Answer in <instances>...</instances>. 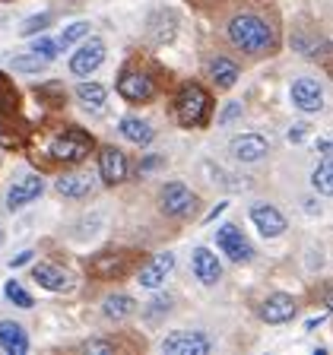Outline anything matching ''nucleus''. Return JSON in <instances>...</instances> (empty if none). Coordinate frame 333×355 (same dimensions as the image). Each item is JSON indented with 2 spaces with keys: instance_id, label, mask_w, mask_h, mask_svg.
Instances as JSON below:
<instances>
[{
  "instance_id": "obj_1",
  "label": "nucleus",
  "mask_w": 333,
  "mask_h": 355,
  "mask_svg": "<svg viewBox=\"0 0 333 355\" xmlns=\"http://www.w3.org/2000/svg\"><path fill=\"white\" fill-rule=\"evenodd\" d=\"M229 38H232V44H238L241 51H251V54H264L273 48L270 26L260 16H251V13H241L229 22Z\"/></svg>"
},
{
  "instance_id": "obj_2",
  "label": "nucleus",
  "mask_w": 333,
  "mask_h": 355,
  "mask_svg": "<svg viewBox=\"0 0 333 355\" xmlns=\"http://www.w3.org/2000/svg\"><path fill=\"white\" fill-rule=\"evenodd\" d=\"M175 111H178V121H181L185 127H200V124H207L210 96L197 86V83H187V86H181V92H178Z\"/></svg>"
},
{
  "instance_id": "obj_3",
  "label": "nucleus",
  "mask_w": 333,
  "mask_h": 355,
  "mask_svg": "<svg viewBox=\"0 0 333 355\" xmlns=\"http://www.w3.org/2000/svg\"><path fill=\"white\" fill-rule=\"evenodd\" d=\"M89 149H92V140L83 130H67L51 143V155L58 162H83L89 155Z\"/></svg>"
},
{
  "instance_id": "obj_4",
  "label": "nucleus",
  "mask_w": 333,
  "mask_h": 355,
  "mask_svg": "<svg viewBox=\"0 0 333 355\" xmlns=\"http://www.w3.org/2000/svg\"><path fill=\"white\" fill-rule=\"evenodd\" d=\"M105 60V42L102 38H89L80 51L70 58V73L74 76H92Z\"/></svg>"
},
{
  "instance_id": "obj_5",
  "label": "nucleus",
  "mask_w": 333,
  "mask_h": 355,
  "mask_svg": "<svg viewBox=\"0 0 333 355\" xmlns=\"http://www.w3.org/2000/svg\"><path fill=\"white\" fill-rule=\"evenodd\" d=\"M216 244H219V251L229 254V260H235V263L251 260V254H254L238 225H219V229H216Z\"/></svg>"
},
{
  "instance_id": "obj_6",
  "label": "nucleus",
  "mask_w": 333,
  "mask_h": 355,
  "mask_svg": "<svg viewBox=\"0 0 333 355\" xmlns=\"http://www.w3.org/2000/svg\"><path fill=\"white\" fill-rule=\"evenodd\" d=\"M292 102H296V108H302L305 114L321 111V108H324V92H321V83L311 80V76L296 80V83H292Z\"/></svg>"
},
{
  "instance_id": "obj_7",
  "label": "nucleus",
  "mask_w": 333,
  "mask_h": 355,
  "mask_svg": "<svg viewBox=\"0 0 333 355\" xmlns=\"http://www.w3.org/2000/svg\"><path fill=\"white\" fill-rule=\"evenodd\" d=\"M162 352L169 355H207L210 340L200 333H171L162 340Z\"/></svg>"
},
{
  "instance_id": "obj_8",
  "label": "nucleus",
  "mask_w": 333,
  "mask_h": 355,
  "mask_svg": "<svg viewBox=\"0 0 333 355\" xmlns=\"http://www.w3.org/2000/svg\"><path fill=\"white\" fill-rule=\"evenodd\" d=\"M153 92H155V86L146 73L127 70V73L118 80V96L127 98V102H146V98H153Z\"/></svg>"
},
{
  "instance_id": "obj_9",
  "label": "nucleus",
  "mask_w": 333,
  "mask_h": 355,
  "mask_svg": "<svg viewBox=\"0 0 333 355\" xmlns=\"http://www.w3.org/2000/svg\"><path fill=\"white\" fill-rule=\"evenodd\" d=\"M229 149L238 162H260V159L270 153V143H266V137H260V133H244V137L232 140Z\"/></svg>"
},
{
  "instance_id": "obj_10",
  "label": "nucleus",
  "mask_w": 333,
  "mask_h": 355,
  "mask_svg": "<svg viewBox=\"0 0 333 355\" xmlns=\"http://www.w3.org/2000/svg\"><path fill=\"white\" fill-rule=\"evenodd\" d=\"M251 222L257 225L260 235H266V238H280L286 232V216L276 207H270V203H257L251 209Z\"/></svg>"
},
{
  "instance_id": "obj_11",
  "label": "nucleus",
  "mask_w": 333,
  "mask_h": 355,
  "mask_svg": "<svg viewBox=\"0 0 333 355\" xmlns=\"http://www.w3.org/2000/svg\"><path fill=\"white\" fill-rule=\"evenodd\" d=\"M260 318L266 324H286V320L296 318V298L286 295V292H276V295H270L260 304Z\"/></svg>"
},
{
  "instance_id": "obj_12",
  "label": "nucleus",
  "mask_w": 333,
  "mask_h": 355,
  "mask_svg": "<svg viewBox=\"0 0 333 355\" xmlns=\"http://www.w3.org/2000/svg\"><path fill=\"white\" fill-rule=\"evenodd\" d=\"M99 171H102L105 184H118V181H124V178H127L124 153H121V149H114V146H102V153H99Z\"/></svg>"
},
{
  "instance_id": "obj_13",
  "label": "nucleus",
  "mask_w": 333,
  "mask_h": 355,
  "mask_svg": "<svg viewBox=\"0 0 333 355\" xmlns=\"http://www.w3.org/2000/svg\"><path fill=\"white\" fill-rule=\"evenodd\" d=\"M42 191H44V181L38 175H26V178H19L13 187H10V193H7V207L10 209H19V207H26V203H32V200H38L42 197Z\"/></svg>"
},
{
  "instance_id": "obj_14",
  "label": "nucleus",
  "mask_w": 333,
  "mask_h": 355,
  "mask_svg": "<svg viewBox=\"0 0 333 355\" xmlns=\"http://www.w3.org/2000/svg\"><path fill=\"white\" fill-rule=\"evenodd\" d=\"M171 266H175V254H155V260L149 266H143L140 276H137V282H140L143 288H159L165 279H169Z\"/></svg>"
},
{
  "instance_id": "obj_15",
  "label": "nucleus",
  "mask_w": 333,
  "mask_h": 355,
  "mask_svg": "<svg viewBox=\"0 0 333 355\" xmlns=\"http://www.w3.org/2000/svg\"><path fill=\"white\" fill-rule=\"evenodd\" d=\"M191 263H194V276H197L203 286H213V282H219L222 266H219V257H216L210 248H197V251L191 254Z\"/></svg>"
},
{
  "instance_id": "obj_16",
  "label": "nucleus",
  "mask_w": 333,
  "mask_h": 355,
  "mask_svg": "<svg viewBox=\"0 0 333 355\" xmlns=\"http://www.w3.org/2000/svg\"><path fill=\"white\" fill-rule=\"evenodd\" d=\"M191 207H194V193L181 181H171V184L162 187V209L169 216H185Z\"/></svg>"
},
{
  "instance_id": "obj_17",
  "label": "nucleus",
  "mask_w": 333,
  "mask_h": 355,
  "mask_svg": "<svg viewBox=\"0 0 333 355\" xmlns=\"http://www.w3.org/2000/svg\"><path fill=\"white\" fill-rule=\"evenodd\" d=\"M0 349L10 355H26L29 352V336H26V330H22L19 324H13V320H3V324H0Z\"/></svg>"
},
{
  "instance_id": "obj_18",
  "label": "nucleus",
  "mask_w": 333,
  "mask_h": 355,
  "mask_svg": "<svg viewBox=\"0 0 333 355\" xmlns=\"http://www.w3.org/2000/svg\"><path fill=\"white\" fill-rule=\"evenodd\" d=\"M32 279L42 288H48V292H67V288H70V276H67L60 266H51V263H38L35 270H32Z\"/></svg>"
},
{
  "instance_id": "obj_19",
  "label": "nucleus",
  "mask_w": 333,
  "mask_h": 355,
  "mask_svg": "<svg viewBox=\"0 0 333 355\" xmlns=\"http://www.w3.org/2000/svg\"><path fill=\"white\" fill-rule=\"evenodd\" d=\"M121 270H124V257L114 254V251H105V254H99V257L89 260V273L99 276V279H114Z\"/></svg>"
},
{
  "instance_id": "obj_20",
  "label": "nucleus",
  "mask_w": 333,
  "mask_h": 355,
  "mask_svg": "<svg viewBox=\"0 0 333 355\" xmlns=\"http://www.w3.org/2000/svg\"><path fill=\"white\" fill-rule=\"evenodd\" d=\"M175 32H178V19H175V13H155L153 19H149V38H153L155 44H169L171 38H175Z\"/></svg>"
},
{
  "instance_id": "obj_21",
  "label": "nucleus",
  "mask_w": 333,
  "mask_h": 355,
  "mask_svg": "<svg viewBox=\"0 0 333 355\" xmlns=\"http://www.w3.org/2000/svg\"><path fill=\"white\" fill-rule=\"evenodd\" d=\"M210 76H213V83L219 89H232L238 83V64L235 60H229V58H213L210 60Z\"/></svg>"
},
{
  "instance_id": "obj_22",
  "label": "nucleus",
  "mask_w": 333,
  "mask_h": 355,
  "mask_svg": "<svg viewBox=\"0 0 333 355\" xmlns=\"http://www.w3.org/2000/svg\"><path fill=\"white\" fill-rule=\"evenodd\" d=\"M58 193H64V197H86V193H92V178L89 175H64L58 178Z\"/></svg>"
},
{
  "instance_id": "obj_23",
  "label": "nucleus",
  "mask_w": 333,
  "mask_h": 355,
  "mask_svg": "<svg viewBox=\"0 0 333 355\" xmlns=\"http://www.w3.org/2000/svg\"><path fill=\"white\" fill-rule=\"evenodd\" d=\"M102 311H105V318H108V320H127L133 311H137V302H133L130 295H124V292H121V295H108V298H105Z\"/></svg>"
},
{
  "instance_id": "obj_24",
  "label": "nucleus",
  "mask_w": 333,
  "mask_h": 355,
  "mask_svg": "<svg viewBox=\"0 0 333 355\" xmlns=\"http://www.w3.org/2000/svg\"><path fill=\"white\" fill-rule=\"evenodd\" d=\"M76 98L83 102V108L99 114V111L105 108V86L102 83H80V86H76Z\"/></svg>"
},
{
  "instance_id": "obj_25",
  "label": "nucleus",
  "mask_w": 333,
  "mask_h": 355,
  "mask_svg": "<svg viewBox=\"0 0 333 355\" xmlns=\"http://www.w3.org/2000/svg\"><path fill=\"white\" fill-rule=\"evenodd\" d=\"M121 133H124L130 143H137V146L153 143V127H149L146 121H140V118H124L121 121Z\"/></svg>"
},
{
  "instance_id": "obj_26",
  "label": "nucleus",
  "mask_w": 333,
  "mask_h": 355,
  "mask_svg": "<svg viewBox=\"0 0 333 355\" xmlns=\"http://www.w3.org/2000/svg\"><path fill=\"white\" fill-rule=\"evenodd\" d=\"M311 184L318 187L324 197H330V191H333V165H330V155H324V162L314 168V178H311Z\"/></svg>"
},
{
  "instance_id": "obj_27",
  "label": "nucleus",
  "mask_w": 333,
  "mask_h": 355,
  "mask_svg": "<svg viewBox=\"0 0 333 355\" xmlns=\"http://www.w3.org/2000/svg\"><path fill=\"white\" fill-rule=\"evenodd\" d=\"M44 67H48V60L38 58V54H26V58L13 60V70H19V73H42Z\"/></svg>"
},
{
  "instance_id": "obj_28",
  "label": "nucleus",
  "mask_w": 333,
  "mask_h": 355,
  "mask_svg": "<svg viewBox=\"0 0 333 355\" xmlns=\"http://www.w3.org/2000/svg\"><path fill=\"white\" fill-rule=\"evenodd\" d=\"M3 292H7V298L16 304V308H32V304H35V302H32V295H29V292H26V288H22L16 279H10Z\"/></svg>"
},
{
  "instance_id": "obj_29",
  "label": "nucleus",
  "mask_w": 333,
  "mask_h": 355,
  "mask_svg": "<svg viewBox=\"0 0 333 355\" xmlns=\"http://www.w3.org/2000/svg\"><path fill=\"white\" fill-rule=\"evenodd\" d=\"M86 35H89V22H74V26H67L64 35H60V48H74V44Z\"/></svg>"
},
{
  "instance_id": "obj_30",
  "label": "nucleus",
  "mask_w": 333,
  "mask_h": 355,
  "mask_svg": "<svg viewBox=\"0 0 333 355\" xmlns=\"http://www.w3.org/2000/svg\"><path fill=\"white\" fill-rule=\"evenodd\" d=\"M48 19H51V16H48V13H42V16H29V19H26V22H22V26H19V35H22V38L38 35V32H42L44 26H48Z\"/></svg>"
},
{
  "instance_id": "obj_31",
  "label": "nucleus",
  "mask_w": 333,
  "mask_h": 355,
  "mask_svg": "<svg viewBox=\"0 0 333 355\" xmlns=\"http://www.w3.org/2000/svg\"><path fill=\"white\" fill-rule=\"evenodd\" d=\"M32 54H38V58H44L48 64H51V60L58 58V42H51V38H38V42L32 44Z\"/></svg>"
},
{
  "instance_id": "obj_32",
  "label": "nucleus",
  "mask_w": 333,
  "mask_h": 355,
  "mask_svg": "<svg viewBox=\"0 0 333 355\" xmlns=\"http://www.w3.org/2000/svg\"><path fill=\"white\" fill-rule=\"evenodd\" d=\"M83 352H89V355H114L118 352V346L108 343V340H89V343H83Z\"/></svg>"
},
{
  "instance_id": "obj_33",
  "label": "nucleus",
  "mask_w": 333,
  "mask_h": 355,
  "mask_svg": "<svg viewBox=\"0 0 333 355\" xmlns=\"http://www.w3.org/2000/svg\"><path fill=\"white\" fill-rule=\"evenodd\" d=\"M241 114H244L241 102H229L225 108H222V114H219V124H232V121H238Z\"/></svg>"
},
{
  "instance_id": "obj_34",
  "label": "nucleus",
  "mask_w": 333,
  "mask_h": 355,
  "mask_svg": "<svg viewBox=\"0 0 333 355\" xmlns=\"http://www.w3.org/2000/svg\"><path fill=\"white\" fill-rule=\"evenodd\" d=\"M305 133H308V124H296L292 130H289V143H302Z\"/></svg>"
},
{
  "instance_id": "obj_35",
  "label": "nucleus",
  "mask_w": 333,
  "mask_h": 355,
  "mask_svg": "<svg viewBox=\"0 0 333 355\" xmlns=\"http://www.w3.org/2000/svg\"><path fill=\"white\" fill-rule=\"evenodd\" d=\"M32 257H35V251H22V254H16V257H10V266H13V270L16 266H26Z\"/></svg>"
},
{
  "instance_id": "obj_36",
  "label": "nucleus",
  "mask_w": 333,
  "mask_h": 355,
  "mask_svg": "<svg viewBox=\"0 0 333 355\" xmlns=\"http://www.w3.org/2000/svg\"><path fill=\"white\" fill-rule=\"evenodd\" d=\"M171 308V298H155L153 308H149V314H162V311Z\"/></svg>"
},
{
  "instance_id": "obj_37",
  "label": "nucleus",
  "mask_w": 333,
  "mask_h": 355,
  "mask_svg": "<svg viewBox=\"0 0 333 355\" xmlns=\"http://www.w3.org/2000/svg\"><path fill=\"white\" fill-rule=\"evenodd\" d=\"M155 165H159V159H146V162H143L140 168H143V171H149V168H155Z\"/></svg>"
},
{
  "instance_id": "obj_38",
  "label": "nucleus",
  "mask_w": 333,
  "mask_h": 355,
  "mask_svg": "<svg viewBox=\"0 0 333 355\" xmlns=\"http://www.w3.org/2000/svg\"><path fill=\"white\" fill-rule=\"evenodd\" d=\"M0 241H3V232H0Z\"/></svg>"
}]
</instances>
